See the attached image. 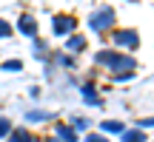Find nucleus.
I'll return each instance as SVG.
<instances>
[{
    "label": "nucleus",
    "mask_w": 154,
    "mask_h": 142,
    "mask_svg": "<svg viewBox=\"0 0 154 142\" xmlns=\"http://www.w3.org/2000/svg\"><path fill=\"white\" fill-rule=\"evenodd\" d=\"M111 40H114L117 49H128V51L140 49V34H137V28H114V31H111Z\"/></svg>",
    "instance_id": "7ed1b4c3"
},
{
    "label": "nucleus",
    "mask_w": 154,
    "mask_h": 142,
    "mask_svg": "<svg viewBox=\"0 0 154 142\" xmlns=\"http://www.w3.org/2000/svg\"><path fill=\"white\" fill-rule=\"evenodd\" d=\"M131 77H134V71H126V74H111V80L114 82H128Z\"/></svg>",
    "instance_id": "6ab92c4d"
},
{
    "label": "nucleus",
    "mask_w": 154,
    "mask_h": 142,
    "mask_svg": "<svg viewBox=\"0 0 154 142\" xmlns=\"http://www.w3.org/2000/svg\"><path fill=\"white\" fill-rule=\"evenodd\" d=\"M74 28H77V20L72 14H54L51 17V31H54V37H66Z\"/></svg>",
    "instance_id": "20e7f679"
},
{
    "label": "nucleus",
    "mask_w": 154,
    "mask_h": 142,
    "mask_svg": "<svg viewBox=\"0 0 154 142\" xmlns=\"http://www.w3.org/2000/svg\"><path fill=\"white\" fill-rule=\"evenodd\" d=\"M17 28H20L26 37H37V23H34V17L32 14H20V20H17Z\"/></svg>",
    "instance_id": "423d86ee"
},
{
    "label": "nucleus",
    "mask_w": 154,
    "mask_h": 142,
    "mask_svg": "<svg viewBox=\"0 0 154 142\" xmlns=\"http://www.w3.org/2000/svg\"><path fill=\"white\" fill-rule=\"evenodd\" d=\"M80 94H83V99H86V105H91V108H100V105H103V97H100V91H97L94 82H83Z\"/></svg>",
    "instance_id": "39448f33"
},
{
    "label": "nucleus",
    "mask_w": 154,
    "mask_h": 142,
    "mask_svg": "<svg viewBox=\"0 0 154 142\" xmlns=\"http://www.w3.org/2000/svg\"><path fill=\"white\" fill-rule=\"evenodd\" d=\"M120 142H146V131L143 128H126Z\"/></svg>",
    "instance_id": "9b49d317"
},
{
    "label": "nucleus",
    "mask_w": 154,
    "mask_h": 142,
    "mask_svg": "<svg viewBox=\"0 0 154 142\" xmlns=\"http://www.w3.org/2000/svg\"><path fill=\"white\" fill-rule=\"evenodd\" d=\"M46 142H60V139H57V137H49V139H46Z\"/></svg>",
    "instance_id": "412c9836"
},
{
    "label": "nucleus",
    "mask_w": 154,
    "mask_h": 142,
    "mask_svg": "<svg viewBox=\"0 0 154 142\" xmlns=\"http://www.w3.org/2000/svg\"><path fill=\"white\" fill-rule=\"evenodd\" d=\"M11 31H14V28H11V23L0 17V40H3V37H11Z\"/></svg>",
    "instance_id": "2eb2a0df"
},
{
    "label": "nucleus",
    "mask_w": 154,
    "mask_h": 142,
    "mask_svg": "<svg viewBox=\"0 0 154 142\" xmlns=\"http://www.w3.org/2000/svg\"><path fill=\"white\" fill-rule=\"evenodd\" d=\"M94 63H97L100 68H109L111 74H126V71L137 68V60H134L131 54H123V51H117V49H100L97 54H94Z\"/></svg>",
    "instance_id": "f257e3e1"
},
{
    "label": "nucleus",
    "mask_w": 154,
    "mask_h": 142,
    "mask_svg": "<svg viewBox=\"0 0 154 142\" xmlns=\"http://www.w3.org/2000/svg\"><path fill=\"white\" fill-rule=\"evenodd\" d=\"M137 128H143V131H146V128H154V117H146V120H140V122H137Z\"/></svg>",
    "instance_id": "aec40b11"
},
{
    "label": "nucleus",
    "mask_w": 154,
    "mask_h": 142,
    "mask_svg": "<svg viewBox=\"0 0 154 142\" xmlns=\"http://www.w3.org/2000/svg\"><path fill=\"white\" fill-rule=\"evenodd\" d=\"M11 131H14V125H11V120H9V117H3V114H0V137H9Z\"/></svg>",
    "instance_id": "ddd939ff"
},
{
    "label": "nucleus",
    "mask_w": 154,
    "mask_h": 142,
    "mask_svg": "<svg viewBox=\"0 0 154 142\" xmlns=\"http://www.w3.org/2000/svg\"><path fill=\"white\" fill-rule=\"evenodd\" d=\"M114 23H117V14H114V9H109V6L97 9L91 17H88V26H91V31H97V34L111 31V28H114Z\"/></svg>",
    "instance_id": "f03ea898"
},
{
    "label": "nucleus",
    "mask_w": 154,
    "mask_h": 142,
    "mask_svg": "<svg viewBox=\"0 0 154 142\" xmlns=\"http://www.w3.org/2000/svg\"><path fill=\"white\" fill-rule=\"evenodd\" d=\"M88 125H91V122H88L86 117H77V114L72 117V128H74V131H86Z\"/></svg>",
    "instance_id": "4468645a"
},
{
    "label": "nucleus",
    "mask_w": 154,
    "mask_h": 142,
    "mask_svg": "<svg viewBox=\"0 0 154 142\" xmlns=\"http://www.w3.org/2000/svg\"><path fill=\"white\" fill-rule=\"evenodd\" d=\"M83 142H109V139H106V134L94 131V134H86V139H83Z\"/></svg>",
    "instance_id": "a211bd4d"
},
{
    "label": "nucleus",
    "mask_w": 154,
    "mask_h": 142,
    "mask_svg": "<svg viewBox=\"0 0 154 142\" xmlns=\"http://www.w3.org/2000/svg\"><path fill=\"white\" fill-rule=\"evenodd\" d=\"M66 49H69V51H77V54H80V51H86V37H83V34H74V37H69Z\"/></svg>",
    "instance_id": "f8f14e48"
},
{
    "label": "nucleus",
    "mask_w": 154,
    "mask_h": 142,
    "mask_svg": "<svg viewBox=\"0 0 154 142\" xmlns=\"http://www.w3.org/2000/svg\"><path fill=\"white\" fill-rule=\"evenodd\" d=\"M0 68H3V71H23V63L20 60H6Z\"/></svg>",
    "instance_id": "dca6fc26"
},
{
    "label": "nucleus",
    "mask_w": 154,
    "mask_h": 142,
    "mask_svg": "<svg viewBox=\"0 0 154 142\" xmlns=\"http://www.w3.org/2000/svg\"><path fill=\"white\" fill-rule=\"evenodd\" d=\"M100 131H103V134H120V137H123L126 122H120V120H103V122H100Z\"/></svg>",
    "instance_id": "1a4fd4ad"
},
{
    "label": "nucleus",
    "mask_w": 154,
    "mask_h": 142,
    "mask_svg": "<svg viewBox=\"0 0 154 142\" xmlns=\"http://www.w3.org/2000/svg\"><path fill=\"white\" fill-rule=\"evenodd\" d=\"M6 142H40L37 137H34L29 128H14V131L6 137Z\"/></svg>",
    "instance_id": "0eeeda50"
},
{
    "label": "nucleus",
    "mask_w": 154,
    "mask_h": 142,
    "mask_svg": "<svg viewBox=\"0 0 154 142\" xmlns=\"http://www.w3.org/2000/svg\"><path fill=\"white\" fill-rule=\"evenodd\" d=\"M54 137L60 142H77V131L72 125H66V122H60V125H54Z\"/></svg>",
    "instance_id": "6e6552de"
},
{
    "label": "nucleus",
    "mask_w": 154,
    "mask_h": 142,
    "mask_svg": "<svg viewBox=\"0 0 154 142\" xmlns=\"http://www.w3.org/2000/svg\"><path fill=\"white\" fill-rule=\"evenodd\" d=\"M49 120H54V114H51V111H43V108L26 111V122H49Z\"/></svg>",
    "instance_id": "9d476101"
},
{
    "label": "nucleus",
    "mask_w": 154,
    "mask_h": 142,
    "mask_svg": "<svg viewBox=\"0 0 154 142\" xmlns=\"http://www.w3.org/2000/svg\"><path fill=\"white\" fill-rule=\"evenodd\" d=\"M51 60H57L60 66H66V68H74V60H72L69 54H57V57H51Z\"/></svg>",
    "instance_id": "f3484780"
}]
</instances>
